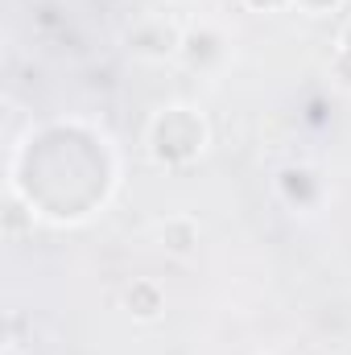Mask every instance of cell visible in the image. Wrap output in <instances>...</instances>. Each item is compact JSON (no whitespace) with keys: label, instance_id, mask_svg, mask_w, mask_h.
I'll use <instances>...</instances> for the list:
<instances>
[{"label":"cell","instance_id":"2","mask_svg":"<svg viewBox=\"0 0 351 355\" xmlns=\"http://www.w3.org/2000/svg\"><path fill=\"white\" fill-rule=\"evenodd\" d=\"M162 240H166V248H174V252H190L194 240H198V232H194L190 219H170V223L162 227Z\"/></svg>","mask_w":351,"mask_h":355},{"label":"cell","instance_id":"3","mask_svg":"<svg viewBox=\"0 0 351 355\" xmlns=\"http://www.w3.org/2000/svg\"><path fill=\"white\" fill-rule=\"evenodd\" d=\"M343 54L351 58V25H348V33H343Z\"/></svg>","mask_w":351,"mask_h":355},{"label":"cell","instance_id":"1","mask_svg":"<svg viewBox=\"0 0 351 355\" xmlns=\"http://www.w3.org/2000/svg\"><path fill=\"white\" fill-rule=\"evenodd\" d=\"M124 302H128V310L137 318H157L162 314V289L153 281H132L128 293H124Z\"/></svg>","mask_w":351,"mask_h":355}]
</instances>
